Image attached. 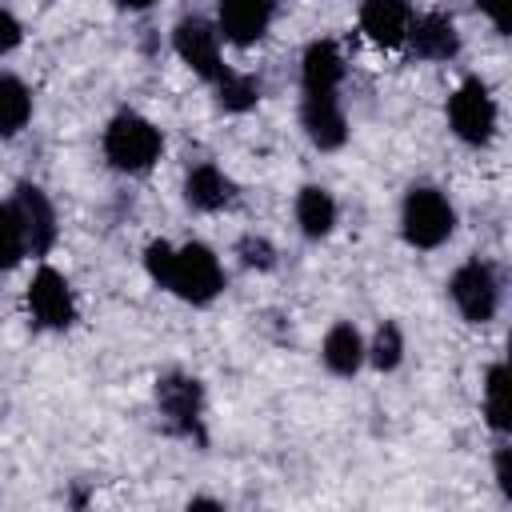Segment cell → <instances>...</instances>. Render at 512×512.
Listing matches in <instances>:
<instances>
[{
  "label": "cell",
  "mask_w": 512,
  "mask_h": 512,
  "mask_svg": "<svg viewBox=\"0 0 512 512\" xmlns=\"http://www.w3.org/2000/svg\"><path fill=\"white\" fill-rule=\"evenodd\" d=\"M100 152L104 164L120 176H148L160 156H164V132L136 108H120L116 116H108L104 132H100Z\"/></svg>",
  "instance_id": "6da1fadb"
},
{
  "label": "cell",
  "mask_w": 512,
  "mask_h": 512,
  "mask_svg": "<svg viewBox=\"0 0 512 512\" xmlns=\"http://www.w3.org/2000/svg\"><path fill=\"white\" fill-rule=\"evenodd\" d=\"M456 232V204L436 184H412L400 200V236L416 252H436Z\"/></svg>",
  "instance_id": "7a4b0ae2"
},
{
  "label": "cell",
  "mask_w": 512,
  "mask_h": 512,
  "mask_svg": "<svg viewBox=\"0 0 512 512\" xmlns=\"http://www.w3.org/2000/svg\"><path fill=\"white\" fill-rule=\"evenodd\" d=\"M152 404L160 424L180 436V440H204V408H208V392L200 384V376L184 372V368H168L156 376L152 384Z\"/></svg>",
  "instance_id": "3957f363"
},
{
  "label": "cell",
  "mask_w": 512,
  "mask_h": 512,
  "mask_svg": "<svg viewBox=\"0 0 512 512\" xmlns=\"http://www.w3.org/2000/svg\"><path fill=\"white\" fill-rule=\"evenodd\" d=\"M224 288H228V272H224L216 248H208L204 240L176 244V256H172V272H168L164 292H172L176 300H184L192 308H208L212 300L224 296Z\"/></svg>",
  "instance_id": "277c9868"
},
{
  "label": "cell",
  "mask_w": 512,
  "mask_h": 512,
  "mask_svg": "<svg viewBox=\"0 0 512 512\" xmlns=\"http://www.w3.org/2000/svg\"><path fill=\"white\" fill-rule=\"evenodd\" d=\"M444 288H448V300L464 324H492L500 304H504V276L484 256L460 260Z\"/></svg>",
  "instance_id": "5b68a950"
},
{
  "label": "cell",
  "mask_w": 512,
  "mask_h": 512,
  "mask_svg": "<svg viewBox=\"0 0 512 512\" xmlns=\"http://www.w3.org/2000/svg\"><path fill=\"white\" fill-rule=\"evenodd\" d=\"M444 120H448V132L468 144V148H488L496 140V128H500V104L492 96V88L480 80V76H464L452 92H448V104H444Z\"/></svg>",
  "instance_id": "8992f818"
},
{
  "label": "cell",
  "mask_w": 512,
  "mask_h": 512,
  "mask_svg": "<svg viewBox=\"0 0 512 512\" xmlns=\"http://www.w3.org/2000/svg\"><path fill=\"white\" fill-rule=\"evenodd\" d=\"M24 308H28V320L40 328V332H68L76 320H80V304H76V292L68 284V276L52 264H40L24 288Z\"/></svg>",
  "instance_id": "52a82bcc"
},
{
  "label": "cell",
  "mask_w": 512,
  "mask_h": 512,
  "mask_svg": "<svg viewBox=\"0 0 512 512\" xmlns=\"http://www.w3.org/2000/svg\"><path fill=\"white\" fill-rule=\"evenodd\" d=\"M172 52L204 84H212L220 76V68H224V40L216 32V20L196 16V12L192 16H180L172 24Z\"/></svg>",
  "instance_id": "ba28073f"
},
{
  "label": "cell",
  "mask_w": 512,
  "mask_h": 512,
  "mask_svg": "<svg viewBox=\"0 0 512 512\" xmlns=\"http://www.w3.org/2000/svg\"><path fill=\"white\" fill-rule=\"evenodd\" d=\"M12 208L20 216V228H24V240H28V256L44 260L52 256V248L60 244V216H56V204L48 200V192L32 180H20L12 188Z\"/></svg>",
  "instance_id": "9c48e42d"
},
{
  "label": "cell",
  "mask_w": 512,
  "mask_h": 512,
  "mask_svg": "<svg viewBox=\"0 0 512 512\" xmlns=\"http://www.w3.org/2000/svg\"><path fill=\"white\" fill-rule=\"evenodd\" d=\"M300 128L316 152H340L348 144V116L340 92H300Z\"/></svg>",
  "instance_id": "30bf717a"
},
{
  "label": "cell",
  "mask_w": 512,
  "mask_h": 512,
  "mask_svg": "<svg viewBox=\"0 0 512 512\" xmlns=\"http://www.w3.org/2000/svg\"><path fill=\"white\" fill-rule=\"evenodd\" d=\"M276 0H216V32L232 48H252L272 32Z\"/></svg>",
  "instance_id": "8fae6325"
},
{
  "label": "cell",
  "mask_w": 512,
  "mask_h": 512,
  "mask_svg": "<svg viewBox=\"0 0 512 512\" xmlns=\"http://www.w3.org/2000/svg\"><path fill=\"white\" fill-rule=\"evenodd\" d=\"M404 48L424 64H452L464 48V36H460V28L448 12H420L408 24Z\"/></svg>",
  "instance_id": "7c38bea8"
},
{
  "label": "cell",
  "mask_w": 512,
  "mask_h": 512,
  "mask_svg": "<svg viewBox=\"0 0 512 512\" xmlns=\"http://www.w3.org/2000/svg\"><path fill=\"white\" fill-rule=\"evenodd\" d=\"M184 204L192 208V212H204V216H212V212H224L232 200H236V180L220 168V164H212V160H200V164H192L188 172H184Z\"/></svg>",
  "instance_id": "4fadbf2b"
},
{
  "label": "cell",
  "mask_w": 512,
  "mask_h": 512,
  "mask_svg": "<svg viewBox=\"0 0 512 512\" xmlns=\"http://www.w3.org/2000/svg\"><path fill=\"white\" fill-rule=\"evenodd\" d=\"M412 0H360V32L376 48H404L408 24H412Z\"/></svg>",
  "instance_id": "5bb4252c"
},
{
  "label": "cell",
  "mask_w": 512,
  "mask_h": 512,
  "mask_svg": "<svg viewBox=\"0 0 512 512\" xmlns=\"http://www.w3.org/2000/svg\"><path fill=\"white\" fill-rule=\"evenodd\" d=\"M344 72H348V64H344V52H340L336 40L316 36V40L304 44V52H300V92H340Z\"/></svg>",
  "instance_id": "9a60e30c"
},
{
  "label": "cell",
  "mask_w": 512,
  "mask_h": 512,
  "mask_svg": "<svg viewBox=\"0 0 512 512\" xmlns=\"http://www.w3.org/2000/svg\"><path fill=\"white\" fill-rule=\"evenodd\" d=\"M292 220H296V232L304 240L320 244V240H328L336 232L340 204H336V196L324 184H300L296 188V200H292Z\"/></svg>",
  "instance_id": "2e32d148"
},
{
  "label": "cell",
  "mask_w": 512,
  "mask_h": 512,
  "mask_svg": "<svg viewBox=\"0 0 512 512\" xmlns=\"http://www.w3.org/2000/svg\"><path fill=\"white\" fill-rule=\"evenodd\" d=\"M320 364L336 380H352L364 368V332L352 320H336L320 340Z\"/></svg>",
  "instance_id": "e0dca14e"
},
{
  "label": "cell",
  "mask_w": 512,
  "mask_h": 512,
  "mask_svg": "<svg viewBox=\"0 0 512 512\" xmlns=\"http://www.w3.org/2000/svg\"><path fill=\"white\" fill-rule=\"evenodd\" d=\"M212 92H216V108H220V112L244 116V112H252V108L260 104L264 84H260V76H256V72H244V68L224 64V68H220V76L212 80Z\"/></svg>",
  "instance_id": "ac0fdd59"
},
{
  "label": "cell",
  "mask_w": 512,
  "mask_h": 512,
  "mask_svg": "<svg viewBox=\"0 0 512 512\" xmlns=\"http://www.w3.org/2000/svg\"><path fill=\"white\" fill-rule=\"evenodd\" d=\"M480 416H484L488 432H496L500 440L508 436L512 408H508V364L504 360H492L484 368V380H480Z\"/></svg>",
  "instance_id": "d6986e66"
},
{
  "label": "cell",
  "mask_w": 512,
  "mask_h": 512,
  "mask_svg": "<svg viewBox=\"0 0 512 512\" xmlns=\"http://www.w3.org/2000/svg\"><path fill=\"white\" fill-rule=\"evenodd\" d=\"M408 356V336L400 328V320H380L372 328V336H364V364L376 372H396Z\"/></svg>",
  "instance_id": "ffe728a7"
},
{
  "label": "cell",
  "mask_w": 512,
  "mask_h": 512,
  "mask_svg": "<svg viewBox=\"0 0 512 512\" xmlns=\"http://www.w3.org/2000/svg\"><path fill=\"white\" fill-rule=\"evenodd\" d=\"M36 100L16 72H0V136H20L32 124Z\"/></svg>",
  "instance_id": "44dd1931"
},
{
  "label": "cell",
  "mask_w": 512,
  "mask_h": 512,
  "mask_svg": "<svg viewBox=\"0 0 512 512\" xmlns=\"http://www.w3.org/2000/svg\"><path fill=\"white\" fill-rule=\"evenodd\" d=\"M28 260V240L20 228V216L12 200H0V272H12Z\"/></svg>",
  "instance_id": "7402d4cb"
},
{
  "label": "cell",
  "mask_w": 512,
  "mask_h": 512,
  "mask_svg": "<svg viewBox=\"0 0 512 512\" xmlns=\"http://www.w3.org/2000/svg\"><path fill=\"white\" fill-rule=\"evenodd\" d=\"M232 256H236V264L248 268V272H272V268L280 264V248H276L264 232H244V236H236Z\"/></svg>",
  "instance_id": "603a6c76"
},
{
  "label": "cell",
  "mask_w": 512,
  "mask_h": 512,
  "mask_svg": "<svg viewBox=\"0 0 512 512\" xmlns=\"http://www.w3.org/2000/svg\"><path fill=\"white\" fill-rule=\"evenodd\" d=\"M172 256H176V244L172 240H148L144 248V272L156 288L168 284V272H172Z\"/></svg>",
  "instance_id": "cb8c5ba5"
},
{
  "label": "cell",
  "mask_w": 512,
  "mask_h": 512,
  "mask_svg": "<svg viewBox=\"0 0 512 512\" xmlns=\"http://www.w3.org/2000/svg\"><path fill=\"white\" fill-rule=\"evenodd\" d=\"M20 44H24V24H20V16L12 8L0 4V56L20 52Z\"/></svg>",
  "instance_id": "d4e9b609"
},
{
  "label": "cell",
  "mask_w": 512,
  "mask_h": 512,
  "mask_svg": "<svg viewBox=\"0 0 512 512\" xmlns=\"http://www.w3.org/2000/svg\"><path fill=\"white\" fill-rule=\"evenodd\" d=\"M476 8L492 24L496 36H508L512 32V0H476Z\"/></svg>",
  "instance_id": "484cf974"
},
{
  "label": "cell",
  "mask_w": 512,
  "mask_h": 512,
  "mask_svg": "<svg viewBox=\"0 0 512 512\" xmlns=\"http://www.w3.org/2000/svg\"><path fill=\"white\" fill-rule=\"evenodd\" d=\"M492 476H496V488L504 500H512V448L500 440L496 452H492Z\"/></svg>",
  "instance_id": "4316f807"
},
{
  "label": "cell",
  "mask_w": 512,
  "mask_h": 512,
  "mask_svg": "<svg viewBox=\"0 0 512 512\" xmlns=\"http://www.w3.org/2000/svg\"><path fill=\"white\" fill-rule=\"evenodd\" d=\"M160 0H116V8H124V12H148V8H156Z\"/></svg>",
  "instance_id": "83f0119b"
},
{
  "label": "cell",
  "mask_w": 512,
  "mask_h": 512,
  "mask_svg": "<svg viewBox=\"0 0 512 512\" xmlns=\"http://www.w3.org/2000/svg\"><path fill=\"white\" fill-rule=\"evenodd\" d=\"M188 508H224L220 500H212V496H192L188 500Z\"/></svg>",
  "instance_id": "f1b7e54d"
}]
</instances>
